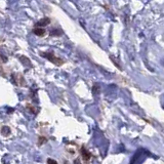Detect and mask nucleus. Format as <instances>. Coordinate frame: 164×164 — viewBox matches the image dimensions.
Listing matches in <instances>:
<instances>
[{
    "label": "nucleus",
    "instance_id": "obj_1",
    "mask_svg": "<svg viewBox=\"0 0 164 164\" xmlns=\"http://www.w3.org/2000/svg\"><path fill=\"white\" fill-rule=\"evenodd\" d=\"M40 55L43 56V58H45L46 60H48L49 62H51L52 64H55V65L58 66V67H61L62 65H64V64H65V61H64V60H62V59H60L59 56H56L53 51L40 52Z\"/></svg>",
    "mask_w": 164,
    "mask_h": 164
},
{
    "label": "nucleus",
    "instance_id": "obj_2",
    "mask_svg": "<svg viewBox=\"0 0 164 164\" xmlns=\"http://www.w3.org/2000/svg\"><path fill=\"white\" fill-rule=\"evenodd\" d=\"M11 79H12V82L18 86H26L27 84L24 76L22 74H20V73H15V74H12Z\"/></svg>",
    "mask_w": 164,
    "mask_h": 164
},
{
    "label": "nucleus",
    "instance_id": "obj_3",
    "mask_svg": "<svg viewBox=\"0 0 164 164\" xmlns=\"http://www.w3.org/2000/svg\"><path fill=\"white\" fill-rule=\"evenodd\" d=\"M80 154H81V158L84 162H88L92 157L91 153H90L85 147H81V149H80Z\"/></svg>",
    "mask_w": 164,
    "mask_h": 164
},
{
    "label": "nucleus",
    "instance_id": "obj_4",
    "mask_svg": "<svg viewBox=\"0 0 164 164\" xmlns=\"http://www.w3.org/2000/svg\"><path fill=\"white\" fill-rule=\"evenodd\" d=\"M51 23V20L49 18H43L36 23L35 27H45V26H48Z\"/></svg>",
    "mask_w": 164,
    "mask_h": 164
},
{
    "label": "nucleus",
    "instance_id": "obj_5",
    "mask_svg": "<svg viewBox=\"0 0 164 164\" xmlns=\"http://www.w3.org/2000/svg\"><path fill=\"white\" fill-rule=\"evenodd\" d=\"M45 33L46 31L42 28V27H35V28L33 29V34H35L36 36H39V37L45 36Z\"/></svg>",
    "mask_w": 164,
    "mask_h": 164
},
{
    "label": "nucleus",
    "instance_id": "obj_6",
    "mask_svg": "<svg viewBox=\"0 0 164 164\" xmlns=\"http://www.w3.org/2000/svg\"><path fill=\"white\" fill-rule=\"evenodd\" d=\"M26 109L28 110L31 114H34V115H36V114L39 112V108H37V107L34 105H32V104H27Z\"/></svg>",
    "mask_w": 164,
    "mask_h": 164
},
{
    "label": "nucleus",
    "instance_id": "obj_7",
    "mask_svg": "<svg viewBox=\"0 0 164 164\" xmlns=\"http://www.w3.org/2000/svg\"><path fill=\"white\" fill-rule=\"evenodd\" d=\"M20 61H21V63L24 66H26V67H29V68H31V67H32L31 61H30V60L27 58V56H25V55H21V56H20Z\"/></svg>",
    "mask_w": 164,
    "mask_h": 164
},
{
    "label": "nucleus",
    "instance_id": "obj_8",
    "mask_svg": "<svg viewBox=\"0 0 164 164\" xmlns=\"http://www.w3.org/2000/svg\"><path fill=\"white\" fill-rule=\"evenodd\" d=\"M1 133L3 135H8L9 133H11V128H9L8 126H2V128H1Z\"/></svg>",
    "mask_w": 164,
    "mask_h": 164
},
{
    "label": "nucleus",
    "instance_id": "obj_9",
    "mask_svg": "<svg viewBox=\"0 0 164 164\" xmlns=\"http://www.w3.org/2000/svg\"><path fill=\"white\" fill-rule=\"evenodd\" d=\"M47 142V138H45V136H39L38 138V143H37V145L40 147V146H42V145H44V144Z\"/></svg>",
    "mask_w": 164,
    "mask_h": 164
},
{
    "label": "nucleus",
    "instance_id": "obj_10",
    "mask_svg": "<svg viewBox=\"0 0 164 164\" xmlns=\"http://www.w3.org/2000/svg\"><path fill=\"white\" fill-rule=\"evenodd\" d=\"M51 36H61V35H63V31H59V29L51 30Z\"/></svg>",
    "mask_w": 164,
    "mask_h": 164
},
{
    "label": "nucleus",
    "instance_id": "obj_11",
    "mask_svg": "<svg viewBox=\"0 0 164 164\" xmlns=\"http://www.w3.org/2000/svg\"><path fill=\"white\" fill-rule=\"evenodd\" d=\"M47 163H55V164H56L58 162H56L55 160H52V159H47Z\"/></svg>",
    "mask_w": 164,
    "mask_h": 164
}]
</instances>
